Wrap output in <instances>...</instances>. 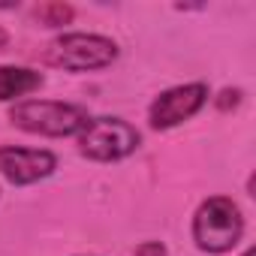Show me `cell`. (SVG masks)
<instances>
[{"label": "cell", "instance_id": "obj_9", "mask_svg": "<svg viewBox=\"0 0 256 256\" xmlns=\"http://www.w3.org/2000/svg\"><path fill=\"white\" fill-rule=\"evenodd\" d=\"M136 256H166V247L160 241H145L136 247Z\"/></svg>", "mask_w": 256, "mask_h": 256}, {"label": "cell", "instance_id": "obj_12", "mask_svg": "<svg viewBox=\"0 0 256 256\" xmlns=\"http://www.w3.org/2000/svg\"><path fill=\"white\" fill-rule=\"evenodd\" d=\"M244 256H253V250H244Z\"/></svg>", "mask_w": 256, "mask_h": 256}, {"label": "cell", "instance_id": "obj_10", "mask_svg": "<svg viewBox=\"0 0 256 256\" xmlns=\"http://www.w3.org/2000/svg\"><path fill=\"white\" fill-rule=\"evenodd\" d=\"M238 102H241V94H238V90H223L220 100H217L220 108H232V106H238Z\"/></svg>", "mask_w": 256, "mask_h": 256}, {"label": "cell", "instance_id": "obj_5", "mask_svg": "<svg viewBox=\"0 0 256 256\" xmlns=\"http://www.w3.org/2000/svg\"><path fill=\"white\" fill-rule=\"evenodd\" d=\"M208 100V88L205 84H181V88H172L166 94H160L151 106V126L154 130H169V126L193 118L202 102Z\"/></svg>", "mask_w": 256, "mask_h": 256}, {"label": "cell", "instance_id": "obj_3", "mask_svg": "<svg viewBox=\"0 0 256 256\" xmlns=\"http://www.w3.org/2000/svg\"><path fill=\"white\" fill-rule=\"evenodd\" d=\"M118 58V46L106 36L96 34H66L60 40H54L46 52V60L72 72H84V70H102Z\"/></svg>", "mask_w": 256, "mask_h": 256}, {"label": "cell", "instance_id": "obj_8", "mask_svg": "<svg viewBox=\"0 0 256 256\" xmlns=\"http://www.w3.org/2000/svg\"><path fill=\"white\" fill-rule=\"evenodd\" d=\"M36 18L46 24V28H58V24H66L72 18V10L66 4H42L36 10Z\"/></svg>", "mask_w": 256, "mask_h": 256}, {"label": "cell", "instance_id": "obj_6", "mask_svg": "<svg viewBox=\"0 0 256 256\" xmlns=\"http://www.w3.org/2000/svg\"><path fill=\"white\" fill-rule=\"evenodd\" d=\"M54 166L58 160L52 151H30V148H16V145L0 148V172L12 184H34L40 178H48Z\"/></svg>", "mask_w": 256, "mask_h": 256}, {"label": "cell", "instance_id": "obj_7", "mask_svg": "<svg viewBox=\"0 0 256 256\" xmlns=\"http://www.w3.org/2000/svg\"><path fill=\"white\" fill-rule=\"evenodd\" d=\"M40 84H42V76H40V72L16 70V66H0V100L24 96V94L36 90Z\"/></svg>", "mask_w": 256, "mask_h": 256}, {"label": "cell", "instance_id": "obj_11", "mask_svg": "<svg viewBox=\"0 0 256 256\" xmlns=\"http://www.w3.org/2000/svg\"><path fill=\"white\" fill-rule=\"evenodd\" d=\"M6 42H10V34H6L4 28H0V48H6Z\"/></svg>", "mask_w": 256, "mask_h": 256}, {"label": "cell", "instance_id": "obj_2", "mask_svg": "<svg viewBox=\"0 0 256 256\" xmlns=\"http://www.w3.org/2000/svg\"><path fill=\"white\" fill-rule=\"evenodd\" d=\"M10 120L28 133L40 136H72L88 126V112L82 106L70 102H52V100H28L10 108Z\"/></svg>", "mask_w": 256, "mask_h": 256}, {"label": "cell", "instance_id": "obj_4", "mask_svg": "<svg viewBox=\"0 0 256 256\" xmlns=\"http://www.w3.org/2000/svg\"><path fill=\"white\" fill-rule=\"evenodd\" d=\"M136 145H139V130L120 118L88 120V126L78 136V151L90 160H100V163H112V160L133 154Z\"/></svg>", "mask_w": 256, "mask_h": 256}, {"label": "cell", "instance_id": "obj_1", "mask_svg": "<svg viewBox=\"0 0 256 256\" xmlns=\"http://www.w3.org/2000/svg\"><path fill=\"white\" fill-rule=\"evenodd\" d=\"M244 232V217L238 205L226 196H211L199 205L193 217V238L208 253H226L238 244Z\"/></svg>", "mask_w": 256, "mask_h": 256}]
</instances>
